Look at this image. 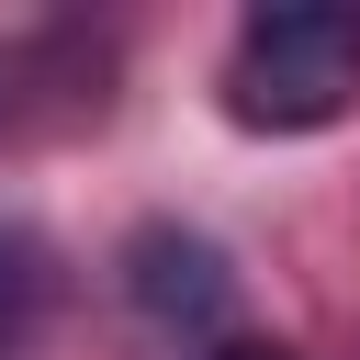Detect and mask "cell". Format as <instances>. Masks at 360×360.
I'll use <instances>...</instances> for the list:
<instances>
[{
    "label": "cell",
    "instance_id": "7a4b0ae2",
    "mask_svg": "<svg viewBox=\"0 0 360 360\" xmlns=\"http://www.w3.org/2000/svg\"><path fill=\"white\" fill-rule=\"evenodd\" d=\"M124 281H135V304H146L158 326H225V304H236L214 236H191V225H146V236L124 248Z\"/></svg>",
    "mask_w": 360,
    "mask_h": 360
},
{
    "label": "cell",
    "instance_id": "277c9868",
    "mask_svg": "<svg viewBox=\"0 0 360 360\" xmlns=\"http://www.w3.org/2000/svg\"><path fill=\"white\" fill-rule=\"evenodd\" d=\"M202 360H292V349H281V338H214Z\"/></svg>",
    "mask_w": 360,
    "mask_h": 360
},
{
    "label": "cell",
    "instance_id": "3957f363",
    "mask_svg": "<svg viewBox=\"0 0 360 360\" xmlns=\"http://www.w3.org/2000/svg\"><path fill=\"white\" fill-rule=\"evenodd\" d=\"M45 292H56V259L34 225H0V360H22V338L45 326Z\"/></svg>",
    "mask_w": 360,
    "mask_h": 360
},
{
    "label": "cell",
    "instance_id": "6da1fadb",
    "mask_svg": "<svg viewBox=\"0 0 360 360\" xmlns=\"http://www.w3.org/2000/svg\"><path fill=\"white\" fill-rule=\"evenodd\" d=\"M225 124L236 135H326L360 101V11L349 0H270L225 45Z\"/></svg>",
    "mask_w": 360,
    "mask_h": 360
}]
</instances>
